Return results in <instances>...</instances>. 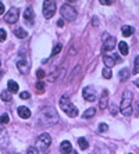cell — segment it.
Listing matches in <instances>:
<instances>
[{
  "instance_id": "6da1fadb",
  "label": "cell",
  "mask_w": 139,
  "mask_h": 154,
  "mask_svg": "<svg viewBox=\"0 0 139 154\" xmlns=\"http://www.w3.org/2000/svg\"><path fill=\"white\" fill-rule=\"evenodd\" d=\"M39 119L42 124L45 125H54L57 124L60 117H58V112L56 111V108L53 107H45L40 111V115H39Z\"/></svg>"
},
{
  "instance_id": "7a4b0ae2",
  "label": "cell",
  "mask_w": 139,
  "mask_h": 154,
  "mask_svg": "<svg viewBox=\"0 0 139 154\" xmlns=\"http://www.w3.org/2000/svg\"><path fill=\"white\" fill-rule=\"evenodd\" d=\"M58 104H60V108L68 115V117H70V118H75V117L78 115V108L75 107L74 104L70 101V99H68L67 96L61 97L60 101H58Z\"/></svg>"
},
{
  "instance_id": "3957f363",
  "label": "cell",
  "mask_w": 139,
  "mask_h": 154,
  "mask_svg": "<svg viewBox=\"0 0 139 154\" xmlns=\"http://www.w3.org/2000/svg\"><path fill=\"white\" fill-rule=\"evenodd\" d=\"M131 96H132L131 92H125L124 99H122L121 106H120V111H121L124 115H127V117L132 114V104H131L132 99H131Z\"/></svg>"
},
{
  "instance_id": "277c9868",
  "label": "cell",
  "mask_w": 139,
  "mask_h": 154,
  "mask_svg": "<svg viewBox=\"0 0 139 154\" xmlns=\"http://www.w3.org/2000/svg\"><path fill=\"white\" fill-rule=\"evenodd\" d=\"M61 15H63V18L64 20H67V21H74V20H77V10H75L72 6H70L68 3H64L63 6H61V10H60Z\"/></svg>"
},
{
  "instance_id": "5b68a950",
  "label": "cell",
  "mask_w": 139,
  "mask_h": 154,
  "mask_svg": "<svg viewBox=\"0 0 139 154\" xmlns=\"http://www.w3.org/2000/svg\"><path fill=\"white\" fill-rule=\"evenodd\" d=\"M17 68L21 74H27L29 71V61L27 60V54L22 50L17 56Z\"/></svg>"
},
{
  "instance_id": "8992f818",
  "label": "cell",
  "mask_w": 139,
  "mask_h": 154,
  "mask_svg": "<svg viewBox=\"0 0 139 154\" xmlns=\"http://www.w3.org/2000/svg\"><path fill=\"white\" fill-rule=\"evenodd\" d=\"M56 13V2L53 0H46V2H43V15L45 18H52Z\"/></svg>"
},
{
  "instance_id": "52a82bcc",
  "label": "cell",
  "mask_w": 139,
  "mask_h": 154,
  "mask_svg": "<svg viewBox=\"0 0 139 154\" xmlns=\"http://www.w3.org/2000/svg\"><path fill=\"white\" fill-rule=\"evenodd\" d=\"M50 143H52V137H50V135H47V133H42V135L38 137V140H36L38 150H42V151H46L47 147L50 146Z\"/></svg>"
},
{
  "instance_id": "ba28073f",
  "label": "cell",
  "mask_w": 139,
  "mask_h": 154,
  "mask_svg": "<svg viewBox=\"0 0 139 154\" xmlns=\"http://www.w3.org/2000/svg\"><path fill=\"white\" fill-rule=\"evenodd\" d=\"M18 15H20V10L17 7H13L8 10L7 14L4 15V21L7 22V24H14V22H17Z\"/></svg>"
},
{
  "instance_id": "9c48e42d",
  "label": "cell",
  "mask_w": 139,
  "mask_h": 154,
  "mask_svg": "<svg viewBox=\"0 0 139 154\" xmlns=\"http://www.w3.org/2000/svg\"><path fill=\"white\" fill-rule=\"evenodd\" d=\"M82 96L85 97L86 101H95L97 99L96 90H95V88H92V86H86V88H84V90H82Z\"/></svg>"
},
{
  "instance_id": "30bf717a",
  "label": "cell",
  "mask_w": 139,
  "mask_h": 154,
  "mask_svg": "<svg viewBox=\"0 0 139 154\" xmlns=\"http://www.w3.org/2000/svg\"><path fill=\"white\" fill-rule=\"evenodd\" d=\"M24 22L28 26H32L35 22V13H33L32 7H27L24 11Z\"/></svg>"
},
{
  "instance_id": "8fae6325",
  "label": "cell",
  "mask_w": 139,
  "mask_h": 154,
  "mask_svg": "<svg viewBox=\"0 0 139 154\" xmlns=\"http://www.w3.org/2000/svg\"><path fill=\"white\" fill-rule=\"evenodd\" d=\"M115 43H117L115 38H113V36H110V38H109L107 35H104V42H103V47H102V50H103V51L114 50Z\"/></svg>"
},
{
  "instance_id": "7c38bea8",
  "label": "cell",
  "mask_w": 139,
  "mask_h": 154,
  "mask_svg": "<svg viewBox=\"0 0 139 154\" xmlns=\"http://www.w3.org/2000/svg\"><path fill=\"white\" fill-rule=\"evenodd\" d=\"M8 133L7 131L0 125V147H7L8 146Z\"/></svg>"
},
{
  "instance_id": "4fadbf2b",
  "label": "cell",
  "mask_w": 139,
  "mask_h": 154,
  "mask_svg": "<svg viewBox=\"0 0 139 154\" xmlns=\"http://www.w3.org/2000/svg\"><path fill=\"white\" fill-rule=\"evenodd\" d=\"M17 112H18V115H20L21 118H24V119H28L29 117H31V111H29V108L28 107H24V106L18 107L17 108Z\"/></svg>"
},
{
  "instance_id": "5bb4252c",
  "label": "cell",
  "mask_w": 139,
  "mask_h": 154,
  "mask_svg": "<svg viewBox=\"0 0 139 154\" xmlns=\"http://www.w3.org/2000/svg\"><path fill=\"white\" fill-rule=\"evenodd\" d=\"M107 100H109V92L106 89L102 92V97H100V101H99V108H106L107 107Z\"/></svg>"
},
{
  "instance_id": "9a60e30c",
  "label": "cell",
  "mask_w": 139,
  "mask_h": 154,
  "mask_svg": "<svg viewBox=\"0 0 139 154\" xmlns=\"http://www.w3.org/2000/svg\"><path fill=\"white\" fill-rule=\"evenodd\" d=\"M71 149H72V144L70 143L68 140H64V142L60 144V150L63 151V153H65V154H70Z\"/></svg>"
},
{
  "instance_id": "2e32d148",
  "label": "cell",
  "mask_w": 139,
  "mask_h": 154,
  "mask_svg": "<svg viewBox=\"0 0 139 154\" xmlns=\"http://www.w3.org/2000/svg\"><path fill=\"white\" fill-rule=\"evenodd\" d=\"M121 31H122V35L125 36V38H128V36H132L134 35V31H135V29L132 28L131 25H124L121 28Z\"/></svg>"
},
{
  "instance_id": "e0dca14e",
  "label": "cell",
  "mask_w": 139,
  "mask_h": 154,
  "mask_svg": "<svg viewBox=\"0 0 139 154\" xmlns=\"http://www.w3.org/2000/svg\"><path fill=\"white\" fill-rule=\"evenodd\" d=\"M103 63L106 64L107 68H111V67H114V65H115V58L110 57V56H104V57H103Z\"/></svg>"
},
{
  "instance_id": "ac0fdd59",
  "label": "cell",
  "mask_w": 139,
  "mask_h": 154,
  "mask_svg": "<svg viewBox=\"0 0 139 154\" xmlns=\"http://www.w3.org/2000/svg\"><path fill=\"white\" fill-rule=\"evenodd\" d=\"M7 86H8V92H10L11 94H13V93H17L18 89H20V88H18V83L14 82V81H8Z\"/></svg>"
},
{
  "instance_id": "d6986e66",
  "label": "cell",
  "mask_w": 139,
  "mask_h": 154,
  "mask_svg": "<svg viewBox=\"0 0 139 154\" xmlns=\"http://www.w3.org/2000/svg\"><path fill=\"white\" fill-rule=\"evenodd\" d=\"M118 49H120V53L122 54V56H127L128 54V51H129V47H128V45L125 42H120L118 43Z\"/></svg>"
},
{
  "instance_id": "ffe728a7",
  "label": "cell",
  "mask_w": 139,
  "mask_h": 154,
  "mask_svg": "<svg viewBox=\"0 0 139 154\" xmlns=\"http://www.w3.org/2000/svg\"><path fill=\"white\" fill-rule=\"evenodd\" d=\"M14 35L17 36V38H20V39H24V38H27V31H24L22 28H17V29H14Z\"/></svg>"
},
{
  "instance_id": "44dd1931",
  "label": "cell",
  "mask_w": 139,
  "mask_h": 154,
  "mask_svg": "<svg viewBox=\"0 0 139 154\" xmlns=\"http://www.w3.org/2000/svg\"><path fill=\"white\" fill-rule=\"evenodd\" d=\"M95 114H96V108H93V107L92 108H88V110L82 114V118H92Z\"/></svg>"
},
{
  "instance_id": "7402d4cb",
  "label": "cell",
  "mask_w": 139,
  "mask_h": 154,
  "mask_svg": "<svg viewBox=\"0 0 139 154\" xmlns=\"http://www.w3.org/2000/svg\"><path fill=\"white\" fill-rule=\"evenodd\" d=\"M78 144H79V147H81L82 150H86V149H88V146H89V143H88V140H86L85 137H79V139H78Z\"/></svg>"
},
{
  "instance_id": "603a6c76",
  "label": "cell",
  "mask_w": 139,
  "mask_h": 154,
  "mask_svg": "<svg viewBox=\"0 0 139 154\" xmlns=\"http://www.w3.org/2000/svg\"><path fill=\"white\" fill-rule=\"evenodd\" d=\"M0 99H2L3 101H10L11 100V93L8 92V90H4V92L0 93Z\"/></svg>"
},
{
  "instance_id": "cb8c5ba5",
  "label": "cell",
  "mask_w": 139,
  "mask_h": 154,
  "mask_svg": "<svg viewBox=\"0 0 139 154\" xmlns=\"http://www.w3.org/2000/svg\"><path fill=\"white\" fill-rule=\"evenodd\" d=\"M45 82H42V81H39V82L36 83V86H35V89H36V92H38V93H43V92H45V89H46V88H45Z\"/></svg>"
},
{
  "instance_id": "d4e9b609",
  "label": "cell",
  "mask_w": 139,
  "mask_h": 154,
  "mask_svg": "<svg viewBox=\"0 0 139 154\" xmlns=\"http://www.w3.org/2000/svg\"><path fill=\"white\" fill-rule=\"evenodd\" d=\"M120 79L121 81H124V79H128V76H129V71H128V68H122L121 71H120Z\"/></svg>"
},
{
  "instance_id": "484cf974",
  "label": "cell",
  "mask_w": 139,
  "mask_h": 154,
  "mask_svg": "<svg viewBox=\"0 0 139 154\" xmlns=\"http://www.w3.org/2000/svg\"><path fill=\"white\" fill-rule=\"evenodd\" d=\"M8 122H10V117H8V114H2L0 115V125L8 124Z\"/></svg>"
},
{
  "instance_id": "4316f807",
  "label": "cell",
  "mask_w": 139,
  "mask_h": 154,
  "mask_svg": "<svg viewBox=\"0 0 139 154\" xmlns=\"http://www.w3.org/2000/svg\"><path fill=\"white\" fill-rule=\"evenodd\" d=\"M61 49H63V46H61L60 43H58V45H56V46H54V49H53V51H52V57L57 56V54L61 51Z\"/></svg>"
},
{
  "instance_id": "83f0119b",
  "label": "cell",
  "mask_w": 139,
  "mask_h": 154,
  "mask_svg": "<svg viewBox=\"0 0 139 154\" xmlns=\"http://www.w3.org/2000/svg\"><path fill=\"white\" fill-rule=\"evenodd\" d=\"M102 74H103V76L106 79H110L111 78V71H110V68H107V67H104V68H103Z\"/></svg>"
},
{
  "instance_id": "f1b7e54d",
  "label": "cell",
  "mask_w": 139,
  "mask_h": 154,
  "mask_svg": "<svg viewBox=\"0 0 139 154\" xmlns=\"http://www.w3.org/2000/svg\"><path fill=\"white\" fill-rule=\"evenodd\" d=\"M134 74H139V56L135 57V64H134Z\"/></svg>"
},
{
  "instance_id": "f546056e",
  "label": "cell",
  "mask_w": 139,
  "mask_h": 154,
  "mask_svg": "<svg viewBox=\"0 0 139 154\" xmlns=\"http://www.w3.org/2000/svg\"><path fill=\"white\" fill-rule=\"evenodd\" d=\"M27 154H39V150H38V147H28V150H27Z\"/></svg>"
},
{
  "instance_id": "4dcf8cb0",
  "label": "cell",
  "mask_w": 139,
  "mask_h": 154,
  "mask_svg": "<svg viewBox=\"0 0 139 154\" xmlns=\"http://www.w3.org/2000/svg\"><path fill=\"white\" fill-rule=\"evenodd\" d=\"M6 38H7V32H6V29H0V40L3 42V40H6Z\"/></svg>"
},
{
  "instance_id": "1f68e13d",
  "label": "cell",
  "mask_w": 139,
  "mask_h": 154,
  "mask_svg": "<svg viewBox=\"0 0 139 154\" xmlns=\"http://www.w3.org/2000/svg\"><path fill=\"white\" fill-rule=\"evenodd\" d=\"M107 129H109V125H107V124H103V122L99 124V132H106Z\"/></svg>"
},
{
  "instance_id": "d6a6232c",
  "label": "cell",
  "mask_w": 139,
  "mask_h": 154,
  "mask_svg": "<svg viewBox=\"0 0 139 154\" xmlns=\"http://www.w3.org/2000/svg\"><path fill=\"white\" fill-rule=\"evenodd\" d=\"M45 75H46V74H45L43 69H38V71H36V76H38V79H43Z\"/></svg>"
},
{
  "instance_id": "836d02e7",
  "label": "cell",
  "mask_w": 139,
  "mask_h": 154,
  "mask_svg": "<svg viewBox=\"0 0 139 154\" xmlns=\"http://www.w3.org/2000/svg\"><path fill=\"white\" fill-rule=\"evenodd\" d=\"M20 97H21L22 100H28L29 97H31V94H29V92H22V93L20 94Z\"/></svg>"
},
{
  "instance_id": "e575fe53",
  "label": "cell",
  "mask_w": 139,
  "mask_h": 154,
  "mask_svg": "<svg viewBox=\"0 0 139 154\" xmlns=\"http://www.w3.org/2000/svg\"><path fill=\"white\" fill-rule=\"evenodd\" d=\"M117 111H118V110H117V107H115V104H111V106H110V112L113 115H115V114H117Z\"/></svg>"
},
{
  "instance_id": "d590c367",
  "label": "cell",
  "mask_w": 139,
  "mask_h": 154,
  "mask_svg": "<svg viewBox=\"0 0 139 154\" xmlns=\"http://www.w3.org/2000/svg\"><path fill=\"white\" fill-rule=\"evenodd\" d=\"M100 4H103V6H110V4H113V2H111V0H100Z\"/></svg>"
},
{
  "instance_id": "8d00e7d4",
  "label": "cell",
  "mask_w": 139,
  "mask_h": 154,
  "mask_svg": "<svg viewBox=\"0 0 139 154\" xmlns=\"http://www.w3.org/2000/svg\"><path fill=\"white\" fill-rule=\"evenodd\" d=\"M56 78H57V71L54 72V74H52V76H49L47 79H49L50 82H54V81H56Z\"/></svg>"
},
{
  "instance_id": "74e56055",
  "label": "cell",
  "mask_w": 139,
  "mask_h": 154,
  "mask_svg": "<svg viewBox=\"0 0 139 154\" xmlns=\"http://www.w3.org/2000/svg\"><path fill=\"white\" fill-rule=\"evenodd\" d=\"M4 10H6V7H4V4L2 3V2H0V15H2V14L4 13Z\"/></svg>"
},
{
  "instance_id": "f35d334b",
  "label": "cell",
  "mask_w": 139,
  "mask_h": 154,
  "mask_svg": "<svg viewBox=\"0 0 139 154\" xmlns=\"http://www.w3.org/2000/svg\"><path fill=\"white\" fill-rule=\"evenodd\" d=\"M135 108H136V115H139V101H136Z\"/></svg>"
},
{
  "instance_id": "ab89813d",
  "label": "cell",
  "mask_w": 139,
  "mask_h": 154,
  "mask_svg": "<svg viewBox=\"0 0 139 154\" xmlns=\"http://www.w3.org/2000/svg\"><path fill=\"white\" fill-rule=\"evenodd\" d=\"M134 83H135V85L139 88V78H138V79H135V81H134Z\"/></svg>"
},
{
  "instance_id": "60d3db41",
  "label": "cell",
  "mask_w": 139,
  "mask_h": 154,
  "mask_svg": "<svg viewBox=\"0 0 139 154\" xmlns=\"http://www.w3.org/2000/svg\"><path fill=\"white\" fill-rule=\"evenodd\" d=\"M57 25H58V26H63V25H64V22H63V21H61V20H60V21L57 22Z\"/></svg>"
},
{
  "instance_id": "b9f144b4",
  "label": "cell",
  "mask_w": 139,
  "mask_h": 154,
  "mask_svg": "<svg viewBox=\"0 0 139 154\" xmlns=\"http://www.w3.org/2000/svg\"><path fill=\"white\" fill-rule=\"evenodd\" d=\"M70 154H78V153H77V151H71V153H70Z\"/></svg>"
},
{
  "instance_id": "7bdbcfd3",
  "label": "cell",
  "mask_w": 139,
  "mask_h": 154,
  "mask_svg": "<svg viewBox=\"0 0 139 154\" xmlns=\"http://www.w3.org/2000/svg\"><path fill=\"white\" fill-rule=\"evenodd\" d=\"M0 75H2V74H0Z\"/></svg>"
}]
</instances>
